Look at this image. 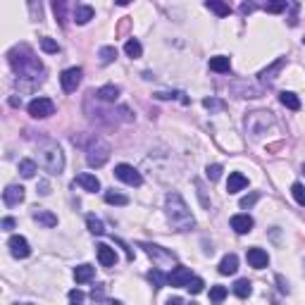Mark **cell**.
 Wrapping results in <instances>:
<instances>
[{
	"instance_id": "obj_43",
	"label": "cell",
	"mask_w": 305,
	"mask_h": 305,
	"mask_svg": "<svg viewBox=\"0 0 305 305\" xmlns=\"http://www.w3.org/2000/svg\"><path fill=\"white\" fill-rule=\"evenodd\" d=\"M2 229H5V231L14 229V219H12V217H5V219H2Z\"/></svg>"
},
{
	"instance_id": "obj_41",
	"label": "cell",
	"mask_w": 305,
	"mask_h": 305,
	"mask_svg": "<svg viewBox=\"0 0 305 305\" xmlns=\"http://www.w3.org/2000/svg\"><path fill=\"white\" fill-rule=\"evenodd\" d=\"M91 298H93V301H103V298H105V286H103V284L93 286V291H91Z\"/></svg>"
},
{
	"instance_id": "obj_13",
	"label": "cell",
	"mask_w": 305,
	"mask_h": 305,
	"mask_svg": "<svg viewBox=\"0 0 305 305\" xmlns=\"http://www.w3.org/2000/svg\"><path fill=\"white\" fill-rule=\"evenodd\" d=\"M248 262H251V267H255V270H265L267 262H270V255L262 251V248H251L248 251Z\"/></svg>"
},
{
	"instance_id": "obj_23",
	"label": "cell",
	"mask_w": 305,
	"mask_h": 305,
	"mask_svg": "<svg viewBox=\"0 0 305 305\" xmlns=\"http://www.w3.org/2000/svg\"><path fill=\"white\" fill-rule=\"evenodd\" d=\"M279 100H282V105L284 108H289V110H301V100H298V96L296 93H291V91H284L282 96H279Z\"/></svg>"
},
{
	"instance_id": "obj_45",
	"label": "cell",
	"mask_w": 305,
	"mask_h": 305,
	"mask_svg": "<svg viewBox=\"0 0 305 305\" xmlns=\"http://www.w3.org/2000/svg\"><path fill=\"white\" fill-rule=\"evenodd\" d=\"M167 305H184V301H181L179 296H174V298H169V301H167Z\"/></svg>"
},
{
	"instance_id": "obj_29",
	"label": "cell",
	"mask_w": 305,
	"mask_h": 305,
	"mask_svg": "<svg viewBox=\"0 0 305 305\" xmlns=\"http://www.w3.org/2000/svg\"><path fill=\"white\" fill-rule=\"evenodd\" d=\"M86 224H88V231H91V234H96V236L105 234V227H103V222H100L96 215H88V217H86Z\"/></svg>"
},
{
	"instance_id": "obj_37",
	"label": "cell",
	"mask_w": 305,
	"mask_h": 305,
	"mask_svg": "<svg viewBox=\"0 0 305 305\" xmlns=\"http://www.w3.org/2000/svg\"><path fill=\"white\" fill-rule=\"evenodd\" d=\"M41 48L45 53H60V45L55 43L53 38H41Z\"/></svg>"
},
{
	"instance_id": "obj_22",
	"label": "cell",
	"mask_w": 305,
	"mask_h": 305,
	"mask_svg": "<svg viewBox=\"0 0 305 305\" xmlns=\"http://www.w3.org/2000/svg\"><path fill=\"white\" fill-rule=\"evenodd\" d=\"M100 100H105V103H115V100L120 98V88L112 86V84H108V86L98 88V93H96Z\"/></svg>"
},
{
	"instance_id": "obj_38",
	"label": "cell",
	"mask_w": 305,
	"mask_h": 305,
	"mask_svg": "<svg viewBox=\"0 0 305 305\" xmlns=\"http://www.w3.org/2000/svg\"><path fill=\"white\" fill-rule=\"evenodd\" d=\"M203 286H205V282H203V279H198V277H193V279L188 282L186 289H188L191 294H200V291H203Z\"/></svg>"
},
{
	"instance_id": "obj_30",
	"label": "cell",
	"mask_w": 305,
	"mask_h": 305,
	"mask_svg": "<svg viewBox=\"0 0 305 305\" xmlns=\"http://www.w3.org/2000/svg\"><path fill=\"white\" fill-rule=\"evenodd\" d=\"M124 53L129 55V57H141L143 48H141V43H139L136 38H129V41L124 43Z\"/></svg>"
},
{
	"instance_id": "obj_20",
	"label": "cell",
	"mask_w": 305,
	"mask_h": 305,
	"mask_svg": "<svg viewBox=\"0 0 305 305\" xmlns=\"http://www.w3.org/2000/svg\"><path fill=\"white\" fill-rule=\"evenodd\" d=\"M33 219L38 222V224H43V227H57V217H55L53 212H48V210H38L36 207V212H33Z\"/></svg>"
},
{
	"instance_id": "obj_26",
	"label": "cell",
	"mask_w": 305,
	"mask_h": 305,
	"mask_svg": "<svg viewBox=\"0 0 305 305\" xmlns=\"http://www.w3.org/2000/svg\"><path fill=\"white\" fill-rule=\"evenodd\" d=\"M36 172H38V167H36L33 160H22V162H19V174H22L24 179H31Z\"/></svg>"
},
{
	"instance_id": "obj_42",
	"label": "cell",
	"mask_w": 305,
	"mask_h": 305,
	"mask_svg": "<svg viewBox=\"0 0 305 305\" xmlns=\"http://www.w3.org/2000/svg\"><path fill=\"white\" fill-rule=\"evenodd\" d=\"M258 193H251V196H246V198H241V207H251V205H255V200H258Z\"/></svg>"
},
{
	"instance_id": "obj_51",
	"label": "cell",
	"mask_w": 305,
	"mask_h": 305,
	"mask_svg": "<svg viewBox=\"0 0 305 305\" xmlns=\"http://www.w3.org/2000/svg\"><path fill=\"white\" fill-rule=\"evenodd\" d=\"M26 305H31V303H26Z\"/></svg>"
},
{
	"instance_id": "obj_10",
	"label": "cell",
	"mask_w": 305,
	"mask_h": 305,
	"mask_svg": "<svg viewBox=\"0 0 305 305\" xmlns=\"http://www.w3.org/2000/svg\"><path fill=\"white\" fill-rule=\"evenodd\" d=\"M193 277H191V270L188 267H174L172 272L167 274V284L169 286H188Z\"/></svg>"
},
{
	"instance_id": "obj_17",
	"label": "cell",
	"mask_w": 305,
	"mask_h": 305,
	"mask_svg": "<svg viewBox=\"0 0 305 305\" xmlns=\"http://www.w3.org/2000/svg\"><path fill=\"white\" fill-rule=\"evenodd\" d=\"M236 270H239V258L234 253L224 255L219 262V274H236Z\"/></svg>"
},
{
	"instance_id": "obj_50",
	"label": "cell",
	"mask_w": 305,
	"mask_h": 305,
	"mask_svg": "<svg viewBox=\"0 0 305 305\" xmlns=\"http://www.w3.org/2000/svg\"><path fill=\"white\" fill-rule=\"evenodd\" d=\"M303 43H305V38H303Z\"/></svg>"
},
{
	"instance_id": "obj_47",
	"label": "cell",
	"mask_w": 305,
	"mask_h": 305,
	"mask_svg": "<svg viewBox=\"0 0 305 305\" xmlns=\"http://www.w3.org/2000/svg\"><path fill=\"white\" fill-rule=\"evenodd\" d=\"M108 305H122V303H120V301H110Z\"/></svg>"
},
{
	"instance_id": "obj_14",
	"label": "cell",
	"mask_w": 305,
	"mask_h": 305,
	"mask_svg": "<svg viewBox=\"0 0 305 305\" xmlns=\"http://www.w3.org/2000/svg\"><path fill=\"white\" fill-rule=\"evenodd\" d=\"M231 229L236 234H248L253 229V217L251 215H234L231 217Z\"/></svg>"
},
{
	"instance_id": "obj_31",
	"label": "cell",
	"mask_w": 305,
	"mask_h": 305,
	"mask_svg": "<svg viewBox=\"0 0 305 305\" xmlns=\"http://www.w3.org/2000/svg\"><path fill=\"white\" fill-rule=\"evenodd\" d=\"M148 279H151V284L155 289H162L164 284H167V277H164L160 270H151V272H148Z\"/></svg>"
},
{
	"instance_id": "obj_28",
	"label": "cell",
	"mask_w": 305,
	"mask_h": 305,
	"mask_svg": "<svg viewBox=\"0 0 305 305\" xmlns=\"http://www.w3.org/2000/svg\"><path fill=\"white\" fill-rule=\"evenodd\" d=\"M100 62L103 65H110V62H115V57H117V48L115 45H105V48H100Z\"/></svg>"
},
{
	"instance_id": "obj_24",
	"label": "cell",
	"mask_w": 305,
	"mask_h": 305,
	"mask_svg": "<svg viewBox=\"0 0 305 305\" xmlns=\"http://www.w3.org/2000/svg\"><path fill=\"white\" fill-rule=\"evenodd\" d=\"M205 7L207 10H212L215 14H219V17H229V14H231V7L224 5V2H217V0H207Z\"/></svg>"
},
{
	"instance_id": "obj_35",
	"label": "cell",
	"mask_w": 305,
	"mask_h": 305,
	"mask_svg": "<svg viewBox=\"0 0 305 305\" xmlns=\"http://www.w3.org/2000/svg\"><path fill=\"white\" fill-rule=\"evenodd\" d=\"M219 174H222V164H207L205 169V176L210 179V181H217Z\"/></svg>"
},
{
	"instance_id": "obj_2",
	"label": "cell",
	"mask_w": 305,
	"mask_h": 305,
	"mask_svg": "<svg viewBox=\"0 0 305 305\" xmlns=\"http://www.w3.org/2000/svg\"><path fill=\"white\" fill-rule=\"evenodd\" d=\"M167 217H169V222L179 231H186V229H191L196 224L193 217H191V210H188V205L184 203V198L179 193H169L167 196Z\"/></svg>"
},
{
	"instance_id": "obj_46",
	"label": "cell",
	"mask_w": 305,
	"mask_h": 305,
	"mask_svg": "<svg viewBox=\"0 0 305 305\" xmlns=\"http://www.w3.org/2000/svg\"><path fill=\"white\" fill-rule=\"evenodd\" d=\"M253 10H255L253 5H241V12H243V14H251Z\"/></svg>"
},
{
	"instance_id": "obj_11",
	"label": "cell",
	"mask_w": 305,
	"mask_h": 305,
	"mask_svg": "<svg viewBox=\"0 0 305 305\" xmlns=\"http://www.w3.org/2000/svg\"><path fill=\"white\" fill-rule=\"evenodd\" d=\"M24 200V188L22 186H7L5 191H2V203L7 207H14V205H19Z\"/></svg>"
},
{
	"instance_id": "obj_9",
	"label": "cell",
	"mask_w": 305,
	"mask_h": 305,
	"mask_svg": "<svg viewBox=\"0 0 305 305\" xmlns=\"http://www.w3.org/2000/svg\"><path fill=\"white\" fill-rule=\"evenodd\" d=\"M7 246H10V253H12V255H14V258H19V260H24V258H29V255H31L29 241L24 239V236H10Z\"/></svg>"
},
{
	"instance_id": "obj_27",
	"label": "cell",
	"mask_w": 305,
	"mask_h": 305,
	"mask_svg": "<svg viewBox=\"0 0 305 305\" xmlns=\"http://www.w3.org/2000/svg\"><path fill=\"white\" fill-rule=\"evenodd\" d=\"M251 282H248V279H239V282L234 284V294L239 296V298H248V296H251Z\"/></svg>"
},
{
	"instance_id": "obj_32",
	"label": "cell",
	"mask_w": 305,
	"mask_h": 305,
	"mask_svg": "<svg viewBox=\"0 0 305 305\" xmlns=\"http://www.w3.org/2000/svg\"><path fill=\"white\" fill-rule=\"evenodd\" d=\"M224 298H227V289H224V286H212V289H210V301L215 305H219Z\"/></svg>"
},
{
	"instance_id": "obj_49",
	"label": "cell",
	"mask_w": 305,
	"mask_h": 305,
	"mask_svg": "<svg viewBox=\"0 0 305 305\" xmlns=\"http://www.w3.org/2000/svg\"><path fill=\"white\" fill-rule=\"evenodd\" d=\"M303 172H305V164H303Z\"/></svg>"
},
{
	"instance_id": "obj_16",
	"label": "cell",
	"mask_w": 305,
	"mask_h": 305,
	"mask_svg": "<svg viewBox=\"0 0 305 305\" xmlns=\"http://www.w3.org/2000/svg\"><path fill=\"white\" fill-rule=\"evenodd\" d=\"M74 184H79L81 188H84V191H91V193H96V191L100 188L98 176H93V174H79Z\"/></svg>"
},
{
	"instance_id": "obj_4",
	"label": "cell",
	"mask_w": 305,
	"mask_h": 305,
	"mask_svg": "<svg viewBox=\"0 0 305 305\" xmlns=\"http://www.w3.org/2000/svg\"><path fill=\"white\" fill-rule=\"evenodd\" d=\"M86 160H88L91 167H103V164L110 160V146L108 143H103L100 139H96V141L91 143V148H88Z\"/></svg>"
},
{
	"instance_id": "obj_21",
	"label": "cell",
	"mask_w": 305,
	"mask_h": 305,
	"mask_svg": "<svg viewBox=\"0 0 305 305\" xmlns=\"http://www.w3.org/2000/svg\"><path fill=\"white\" fill-rule=\"evenodd\" d=\"M93 274H96V267H91V265H79L74 270V279H76V284H86L93 279Z\"/></svg>"
},
{
	"instance_id": "obj_48",
	"label": "cell",
	"mask_w": 305,
	"mask_h": 305,
	"mask_svg": "<svg viewBox=\"0 0 305 305\" xmlns=\"http://www.w3.org/2000/svg\"><path fill=\"white\" fill-rule=\"evenodd\" d=\"M188 305H198V303H188Z\"/></svg>"
},
{
	"instance_id": "obj_12",
	"label": "cell",
	"mask_w": 305,
	"mask_h": 305,
	"mask_svg": "<svg viewBox=\"0 0 305 305\" xmlns=\"http://www.w3.org/2000/svg\"><path fill=\"white\" fill-rule=\"evenodd\" d=\"M96 253H98V262L103 265V267H112V265L117 262V253H115V248H110V246H105V243H98V246H96Z\"/></svg>"
},
{
	"instance_id": "obj_18",
	"label": "cell",
	"mask_w": 305,
	"mask_h": 305,
	"mask_svg": "<svg viewBox=\"0 0 305 305\" xmlns=\"http://www.w3.org/2000/svg\"><path fill=\"white\" fill-rule=\"evenodd\" d=\"M93 7L91 5H76L74 7V22L76 24H88L91 19H93Z\"/></svg>"
},
{
	"instance_id": "obj_39",
	"label": "cell",
	"mask_w": 305,
	"mask_h": 305,
	"mask_svg": "<svg viewBox=\"0 0 305 305\" xmlns=\"http://www.w3.org/2000/svg\"><path fill=\"white\" fill-rule=\"evenodd\" d=\"M203 105H205L207 110H224V103L217 98H205L203 100Z\"/></svg>"
},
{
	"instance_id": "obj_19",
	"label": "cell",
	"mask_w": 305,
	"mask_h": 305,
	"mask_svg": "<svg viewBox=\"0 0 305 305\" xmlns=\"http://www.w3.org/2000/svg\"><path fill=\"white\" fill-rule=\"evenodd\" d=\"M210 69L212 72H219V74H224L231 69V60H229L227 55H217V57H210Z\"/></svg>"
},
{
	"instance_id": "obj_15",
	"label": "cell",
	"mask_w": 305,
	"mask_h": 305,
	"mask_svg": "<svg viewBox=\"0 0 305 305\" xmlns=\"http://www.w3.org/2000/svg\"><path fill=\"white\" fill-rule=\"evenodd\" d=\"M246 186H248V179L241 174V172H231V174H229V181H227L229 193H239V191H243Z\"/></svg>"
},
{
	"instance_id": "obj_8",
	"label": "cell",
	"mask_w": 305,
	"mask_h": 305,
	"mask_svg": "<svg viewBox=\"0 0 305 305\" xmlns=\"http://www.w3.org/2000/svg\"><path fill=\"white\" fill-rule=\"evenodd\" d=\"M60 84H62V91H65V93H74L76 86L81 84V69H79V67L65 69L62 76H60Z\"/></svg>"
},
{
	"instance_id": "obj_7",
	"label": "cell",
	"mask_w": 305,
	"mask_h": 305,
	"mask_svg": "<svg viewBox=\"0 0 305 305\" xmlns=\"http://www.w3.org/2000/svg\"><path fill=\"white\" fill-rule=\"evenodd\" d=\"M115 176H117L120 181H124V184H129V186H141L143 184V176L139 174V169H134L131 164H117V167H115Z\"/></svg>"
},
{
	"instance_id": "obj_40",
	"label": "cell",
	"mask_w": 305,
	"mask_h": 305,
	"mask_svg": "<svg viewBox=\"0 0 305 305\" xmlns=\"http://www.w3.org/2000/svg\"><path fill=\"white\" fill-rule=\"evenodd\" d=\"M69 301H72V305H81L84 303V291H79V289L69 291Z\"/></svg>"
},
{
	"instance_id": "obj_5",
	"label": "cell",
	"mask_w": 305,
	"mask_h": 305,
	"mask_svg": "<svg viewBox=\"0 0 305 305\" xmlns=\"http://www.w3.org/2000/svg\"><path fill=\"white\" fill-rule=\"evenodd\" d=\"M55 112V105L50 98H33L29 103V115L36 117V120H43V117H50Z\"/></svg>"
},
{
	"instance_id": "obj_1",
	"label": "cell",
	"mask_w": 305,
	"mask_h": 305,
	"mask_svg": "<svg viewBox=\"0 0 305 305\" xmlns=\"http://www.w3.org/2000/svg\"><path fill=\"white\" fill-rule=\"evenodd\" d=\"M10 65L12 69L17 72V84L19 81H31V86L36 84H41L43 81V65H41V60L36 57V55L26 48V45H17V48H12L10 50Z\"/></svg>"
},
{
	"instance_id": "obj_36",
	"label": "cell",
	"mask_w": 305,
	"mask_h": 305,
	"mask_svg": "<svg viewBox=\"0 0 305 305\" xmlns=\"http://www.w3.org/2000/svg\"><path fill=\"white\" fill-rule=\"evenodd\" d=\"M286 7H289V2H286V0H279V2H267V5H265V10L272 12V14H277V12H284Z\"/></svg>"
},
{
	"instance_id": "obj_3",
	"label": "cell",
	"mask_w": 305,
	"mask_h": 305,
	"mask_svg": "<svg viewBox=\"0 0 305 305\" xmlns=\"http://www.w3.org/2000/svg\"><path fill=\"white\" fill-rule=\"evenodd\" d=\"M38 162L45 172L50 174H62L65 169V152L60 151V146L53 141H45L41 148H38Z\"/></svg>"
},
{
	"instance_id": "obj_33",
	"label": "cell",
	"mask_w": 305,
	"mask_h": 305,
	"mask_svg": "<svg viewBox=\"0 0 305 305\" xmlns=\"http://www.w3.org/2000/svg\"><path fill=\"white\" fill-rule=\"evenodd\" d=\"M291 193H294V198H296V203H298V205H305V186L303 184H298V181H296V184L291 186Z\"/></svg>"
},
{
	"instance_id": "obj_6",
	"label": "cell",
	"mask_w": 305,
	"mask_h": 305,
	"mask_svg": "<svg viewBox=\"0 0 305 305\" xmlns=\"http://www.w3.org/2000/svg\"><path fill=\"white\" fill-rule=\"evenodd\" d=\"M141 248H146V253H148V255H151V258L157 262L160 267H164V265H174V262H176L174 253L164 251V248H160V246H152V243H141Z\"/></svg>"
},
{
	"instance_id": "obj_25",
	"label": "cell",
	"mask_w": 305,
	"mask_h": 305,
	"mask_svg": "<svg viewBox=\"0 0 305 305\" xmlns=\"http://www.w3.org/2000/svg\"><path fill=\"white\" fill-rule=\"evenodd\" d=\"M105 203H108V205H129V198L117 193V191L112 188V191H105Z\"/></svg>"
},
{
	"instance_id": "obj_34",
	"label": "cell",
	"mask_w": 305,
	"mask_h": 305,
	"mask_svg": "<svg viewBox=\"0 0 305 305\" xmlns=\"http://www.w3.org/2000/svg\"><path fill=\"white\" fill-rule=\"evenodd\" d=\"M282 67H284V60H277V62H274V65L270 67V69H265V72H262L260 79H262V81H272V79H274L272 74H274V72H279Z\"/></svg>"
},
{
	"instance_id": "obj_44",
	"label": "cell",
	"mask_w": 305,
	"mask_h": 305,
	"mask_svg": "<svg viewBox=\"0 0 305 305\" xmlns=\"http://www.w3.org/2000/svg\"><path fill=\"white\" fill-rule=\"evenodd\" d=\"M38 188H41V191H38L41 196H48V193H50V186H48V181H41V184H38Z\"/></svg>"
}]
</instances>
